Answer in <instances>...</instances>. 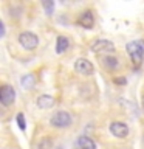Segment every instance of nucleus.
<instances>
[{"instance_id":"obj_12","label":"nucleus","mask_w":144,"mask_h":149,"mask_svg":"<svg viewBox=\"0 0 144 149\" xmlns=\"http://www.w3.org/2000/svg\"><path fill=\"white\" fill-rule=\"evenodd\" d=\"M76 146H78V149H96V143L93 141L91 138H88V137H85V135H82V137L78 138Z\"/></svg>"},{"instance_id":"obj_15","label":"nucleus","mask_w":144,"mask_h":149,"mask_svg":"<svg viewBox=\"0 0 144 149\" xmlns=\"http://www.w3.org/2000/svg\"><path fill=\"white\" fill-rule=\"evenodd\" d=\"M42 6L45 8V13L46 14H53V9H54V2L53 0H45V2H42Z\"/></svg>"},{"instance_id":"obj_6","label":"nucleus","mask_w":144,"mask_h":149,"mask_svg":"<svg viewBox=\"0 0 144 149\" xmlns=\"http://www.w3.org/2000/svg\"><path fill=\"white\" fill-rule=\"evenodd\" d=\"M14 100H16V90H14V87L5 84L2 87V90H0V102L3 106H11Z\"/></svg>"},{"instance_id":"obj_14","label":"nucleus","mask_w":144,"mask_h":149,"mask_svg":"<svg viewBox=\"0 0 144 149\" xmlns=\"http://www.w3.org/2000/svg\"><path fill=\"white\" fill-rule=\"evenodd\" d=\"M51 146H53V140L48 138V137H45L39 143V149H51Z\"/></svg>"},{"instance_id":"obj_3","label":"nucleus","mask_w":144,"mask_h":149,"mask_svg":"<svg viewBox=\"0 0 144 149\" xmlns=\"http://www.w3.org/2000/svg\"><path fill=\"white\" fill-rule=\"evenodd\" d=\"M19 44H20L25 50H34L39 45V37L37 34L31 31H23L19 34Z\"/></svg>"},{"instance_id":"obj_19","label":"nucleus","mask_w":144,"mask_h":149,"mask_svg":"<svg viewBox=\"0 0 144 149\" xmlns=\"http://www.w3.org/2000/svg\"><path fill=\"white\" fill-rule=\"evenodd\" d=\"M143 109H144V98H143Z\"/></svg>"},{"instance_id":"obj_1","label":"nucleus","mask_w":144,"mask_h":149,"mask_svg":"<svg viewBox=\"0 0 144 149\" xmlns=\"http://www.w3.org/2000/svg\"><path fill=\"white\" fill-rule=\"evenodd\" d=\"M125 50H127V54L130 56V59H132L133 65H141L143 59H144V40H132L129 42L127 47H125Z\"/></svg>"},{"instance_id":"obj_2","label":"nucleus","mask_w":144,"mask_h":149,"mask_svg":"<svg viewBox=\"0 0 144 149\" xmlns=\"http://www.w3.org/2000/svg\"><path fill=\"white\" fill-rule=\"evenodd\" d=\"M50 123L53 127H57V129L70 127V124H71V115H70L67 110H57L53 113Z\"/></svg>"},{"instance_id":"obj_18","label":"nucleus","mask_w":144,"mask_h":149,"mask_svg":"<svg viewBox=\"0 0 144 149\" xmlns=\"http://www.w3.org/2000/svg\"><path fill=\"white\" fill-rule=\"evenodd\" d=\"M0 31H2V37L5 36V23L0 22Z\"/></svg>"},{"instance_id":"obj_16","label":"nucleus","mask_w":144,"mask_h":149,"mask_svg":"<svg viewBox=\"0 0 144 149\" xmlns=\"http://www.w3.org/2000/svg\"><path fill=\"white\" fill-rule=\"evenodd\" d=\"M16 121H17V124H19V127H20V130H25V129H26V123H25V116H23V113H19L17 118H16Z\"/></svg>"},{"instance_id":"obj_9","label":"nucleus","mask_w":144,"mask_h":149,"mask_svg":"<svg viewBox=\"0 0 144 149\" xmlns=\"http://www.w3.org/2000/svg\"><path fill=\"white\" fill-rule=\"evenodd\" d=\"M101 61H102V65L107 68V70H116L119 67V61L111 54H105V56H101Z\"/></svg>"},{"instance_id":"obj_8","label":"nucleus","mask_w":144,"mask_h":149,"mask_svg":"<svg viewBox=\"0 0 144 149\" xmlns=\"http://www.w3.org/2000/svg\"><path fill=\"white\" fill-rule=\"evenodd\" d=\"M78 23L81 25L82 28H87V30H91L93 25H95V16L90 9H85L82 11V14L78 17Z\"/></svg>"},{"instance_id":"obj_10","label":"nucleus","mask_w":144,"mask_h":149,"mask_svg":"<svg viewBox=\"0 0 144 149\" xmlns=\"http://www.w3.org/2000/svg\"><path fill=\"white\" fill-rule=\"evenodd\" d=\"M37 107L39 109H50V107H53L54 106V98L53 96H50V95H40L39 98H37Z\"/></svg>"},{"instance_id":"obj_13","label":"nucleus","mask_w":144,"mask_h":149,"mask_svg":"<svg viewBox=\"0 0 144 149\" xmlns=\"http://www.w3.org/2000/svg\"><path fill=\"white\" fill-rule=\"evenodd\" d=\"M68 47H70L68 37L59 36V37H57V40H56V53H57V54L64 53V51H67V50H68Z\"/></svg>"},{"instance_id":"obj_5","label":"nucleus","mask_w":144,"mask_h":149,"mask_svg":"<svg viewBox=\"0 0 144 149\" xmlns=\"http://www.w3.org/2000/svg\"><path fill=\"white\" fill-rule=\"evenodd\" d=\"M115 50L113 42L105 40V39H98L91 44V51H95L98 54H104V53H111Z\"/></svg>"},{"instance_id":"obj_11","label":"nucleus","mask_w":144,"mask_h":149,"mask_svg":"<svg viewBox=\"0 0 144 149\" xmlns=\"http://www.w3.org/2000/svg\"><path fill=\"white\" fill-rule=\"evenodd\" d=\"M36 82H37V78H36L34 73H28V74H25V76H22V79H20L22 87L26 88V90H31V88H34Z\"/></svg>"},{"instance_id":"obj_17","label":"nucleus","mask_w":144,"mask_h":149,"mask_svg":"<svg viewBox=\"0 0 144 149\" xmlns=\"http://www.w3.org/2000/svg\"><path fill=\"white\" fill-rule=\"evenodd\" d=\"M116 84H125V78H115Z\"/></svg>"},{"instance_id":"obj_4","label":"nucleus","mask_w":144,"mask_h":149,"mask_svg":"<svg viewBox=\"0 0 144 149\" xmlns=\"http://www.w3.org/2000/svg\"><path fill=\"white\" fill-rule=\"evenodd\" d=\"M74 70H76L79 74L90 76V74H93V72H95V67H93V64L88 59L79 58V59H76V62H74Z\"/></svg>"},{"instance_id":"obj_7","label":"nucleus","mask_w":144,"mask_h":149,"mask_svg":"<svg viewBox=\"0 0 144 149\" xmlns=\"http://www.w3.org/2000/svg\"><path fill=\"white\" fill-rule=\"evenodd\" d=\"M110 132L115 135L116 138H124L127 137L129 134V126L123 123V121H113V123L110 124Z\"/></svg>"}]
</instances>
